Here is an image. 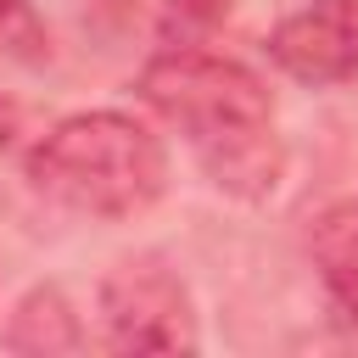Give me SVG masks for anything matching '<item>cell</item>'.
Listing matches in <instances>:
<instances>
[{"instance_id":"1","label":"cell","mask_w":358,"mask_h":358,"mask_svg":"<svg viewBox=\"0 0 358 358\" xmlns=\"http://www.w3.org/2000/svg\"><path fill=\"white\" fill-rule=\"evenodd\" d=\"M134 90L168 129H179L196 168L224 196L235 201L274 196L285 173V145L274 123V95L246 62L201 45H168L140 67Z\"/></svg>"},{"instance_id":"2","label":"cell","mask_w":358,"mask_h":358,"mask_svg":"<svg viewBox=\"0 0 358 358\" xmlns=\"http://www.w3.org/2000/svg\"><path fill=\"white\" fill-rule=\"evenodd\" d=\"M28 185L62 213L117 224L162 201L168 151L129 112H78L28 151Z\"/></svg>"},{"instance_id":"3","label":"cell","mask_w":358,"mask_h":358,"mask_svg":"<svg viewBox=\"0 0 358 358\" xmlns=\"http://www.w3.org/2000/svg\"><path fill=\"white\" fill-rule=\"evenodd\" d=\"M101 341L112 352H196V308L162 263H117L101 280Z\"/></svg>"},{"instance_id":"4","label":"cell","mask_w":358,"mask_h":358,"mask_svg":"<svg viewBox=\"0 0 358 358\" xmlns=\"http://www.w3.org/2000/svg\"><path fill=\"white\" fill-rule=\"evenodd\" d=\"M268 56L296 84H347L358 73V0H313L274 22Z\"/></svg>"},{"instance_id":"5","label":"cell","mask_w":358,"mask_h":358,"mask_svg":"<svg viewBox=\"0 0 358 358\" xmlns=\"http://www.w3.org/2000/svg\"><path fill=\"white\" fill-rule=\"evenodd\" d=\"M308 252H313V268H319L324 291L336 296V308L358 324V196H341L313 218Z\"/></svg>"},{"instance_id":"6","label":"cell","mask_w":358,"mask_h":358,"mask_svg":"<svg viewBox=\"0 0 358 358\" xmlns=\"http://www.w3.org/2000/svg\"><path fill=\"white\" fill-rule=\"evenodd\" d=\"M6 347H17V352H67V347H78L73 308L62 302L56 285H39V291H28L17 302L11 330H6Z\"/></svg>"},{"instance_id":"7","label":"cell","mask_w":358,"mask_h":358,"mask_svg":"<svg viewBox=\"0 0 358 358\" xmlns=\"http://www.w3.org/2000/svg\"><path fill=\"white\" fill-rule=\"evenodd\" d=\"M0 56L6 62H39L45 56V22L28 0H0Z\"/></svg>"},{"instance_id":"8","label":"cell","mask_w":358,"mask_h":358,"mask_svg":"<svg viewBox=\"0 0 358 358\" xmlns=\"http://www.w3.org/2000/svg\"><path fill=\"white\" fill-rule=\"evenodd\" d=\"M218 11H229V0H173V17L179 22H213Z\"/></svg>"},{"instance_id":"9","label":"cell","mask_w":358,"mask_h":358,"mask_svg":"<svg viewBox=\"0 0 358 358\" xmlns=\"http://www.w3.org/2000/svg\"><path fill=\"white\" fill-rule=\"evenodd\" d=\"M17 123H22V106H17V101H0V151L11 145V134H17Z\"/></svg>"}]
</instances>
